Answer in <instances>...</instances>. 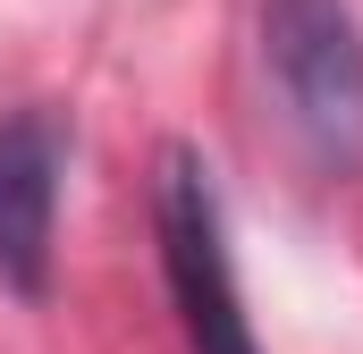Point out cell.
Returning a JSON list of instances; mask_svg holds the SVG:
<instances>
[{"label":"cell","instance_id":"cell-1","mask_svg":"<svg viewBox=\"0 0 363 354\" xmlns=\"http://www.w3.org/2000/svg\"><path fill=\"white\" fill-rule=\"evenodd\" d=\"M262 68L321 177L363 169V25L347 0H262Z\"/></svg>","mask_w":363,"mask_h":354},{"label":"cell","instance_id":"cell-2","mask_svg":"<svg viewBox=\"0 0 363 354\" xmlns=\"http://www.w3.org/2000/svg\"><path fill=\"white\" fill-rule=\"evenodd\" d=\"M152 228H161V278L178 304V329L194 354H262L245 295H237V262H228V219H220V185L203 169V152L169 144L161 177H152Z\"/></svg>","mask_w":363,"mask_h":354},{"label":"cell","instance_id":"cell-3","mask_svg":"<svg viewBox=\"0 0 363 354\" xmlns=\"http://www.w3.org/2000/svg\"><path fill=\"white\" fill-rule=\"evenodd\" d=\"M68 118L60 110H9L0 118V287L43 304L51 245H60V185H68Z\"/></svg>","mask_w":363,"mask_h":354}]
</instances>
